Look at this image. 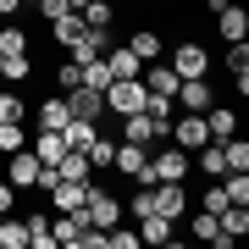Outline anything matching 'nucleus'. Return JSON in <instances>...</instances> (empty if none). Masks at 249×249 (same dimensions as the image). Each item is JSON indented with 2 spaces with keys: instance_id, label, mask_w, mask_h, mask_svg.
Returning <instances> with one entry per match:
<instances>
[{
  "instance_id": "nucleus-34",
  "label": "nucleus",
  "mask_w": 249,
  "mask_h": 249,
  "mask_svg": "<svg viewBox=\"0 0 249 249\" xmlns=\"http://www.w3.org/2000/svg\"><path fill=\"white\" fill-rule=\"evenodd\" d=\"M222 188H227V205H249V172H227Z\"/></svg>"
},
{
  "instance_id": "nucleus-4",
  "label": "nucleus",
  "mask_w": 249,
  "mask_h": 249,
  "mask_svg": "<svg viewBox=\"0 0 249 249\" xmlns=\"http://www.w3.org/2000/svg\"><path fill=\"white\" fill-rule=\"evenodd\" d=\"M83 216H89V227H116V222H122V199L89 178V199H83Z\"/></svg>"
},
{
  "instance_id": "nucleus-17",
  "label": "nucleus",
  "mask_w": 249,
  "mask_h": 249,
  "mask_svg": "<svg viewBox=\"0 0 249 249\" xmlns=\"http://www.w3.org/2000/svg\"><path fill=\"white\" fill-rule=\"evenodd\" d=\"M34 122H39V127H55V133H61V127L72 122V111H67V94H50V100H39V106H34Z\"/></svg>"
},
{
  "instance_id": "nucleus-46",
  "label": "nucleus",
  "mask_w": 249,
  "mask_h": 249,
  "mask_svg": "<svg viewBox=\"0 0 249 249\" xmlns=\"http://www.w3.org/2000/svg\"><path fill=\"white\" fill-rule=\"evenodd\" d=\"M22 6H34V0H22Z\"/></svg>"
},
{
  "instance_id": "nucleus-43",
  "label": "nucleus",
  "mask_w": 249,
  "mask_h": 249,
  "mask_svg": "<svg viewBox=\"0 0 249 249\" xmlns=\"http://www.w3.org/2000/svg\"><path fill=\"white\" fill-rule=\"evenodd\" d=\"M17 11H22V0H0V22H17Z\"/></svg>"
},
{
  "instance_id": "nucleus-8",
  "label": "nucleus",
  "mask_w": 249,
  "mask_h": 249,
  "mask_svg": "<svg viewBox=\"0 0 249 249\" xmlns=\"http://www.w3.org/2000/svg\"><path fill=\"white\" fill-rule=\"evenodd\" d=\"M67 111L78 116V122H106V89H89V83L67 89Z\"/></svg>"
},
{
  "instance_id": "nucleus-30",
  "label": "nucleus",
  "mask_w": 249,
  "mask_h": 249,
  "mask_svg": "<svg viewBox=\"0 0 249 249\" xmlns=\"http://www.w3.org/2000/svg\"><path fill=\"white\" fill-rule=\"evenodd\" d=\"M34 45H28V34L17 22H0V55H28Z\"/></svg>"
},
{
  "instance_id": "nucleus-2",
  "label": "nucleus",
  "mask_w": 249,
  "mask_h": 249,
  "mask_svg": "<svg viewBox=\"0 0 249 249\" xmlns=\"http://www.w3.org/2000/svg\"><path fill=\"white\" fill-rule=\"evenodd\" d=\"M144 100H150L144 78H111L106 83V111L111 116H133V111H144Z\"/></svg>"
},
{
  "instance_id": "nucleus-10",
  "label": "nucleus",
  "mask_w": 249,
  "mask_h": 249,
  "mask_svg": "<svg viewBox=\"0 0 249 249\" xmlns=\"http://www.w3.org/2000/svg\"><path fill=\"white\" fill-rule=\"evenodd\" d=\"M6 183L17 188V194H22V188H34V183H39V155H34V150L6 155Z\"/></svg>"
},
{
  "instance_id": "nucleus-22",
  "label": "nucleus",
  "mask_w": 249,
  "mask_h": 249,
  "mask_svg": "<svg viewBox=\"0 0 249 249\" xmlns=\"http://www.w3.org/2000/svg\"><path fill=\"white\" fill-rule=\"evenodd\" d=\"M116 122H122V133H116V139H127V144H155V127H150V116H144V111L116 116Z\"/></svg>"
},
{
  "instance_id": "nucleus-12",
  "label": "nucleus",
  "mask_w": 249,
  "mask_h": 249,
  "mask_svg": "<svg viewBox=\"0 0 249 249\" xmlns=\"http://www.w3.org/2000/svg\"><path fill=\"white\" fill-rule=\"evenodd\" d=\"M45 199H50V211H83V199H89V178L83 183H55V188H45Z\"/></svg>"
},
{
  "instance_id": "nucleus-19",
  "label": "nucleus",
  "mask_w": 249,
  "mask_h": 249,
  "mask_svg": "<svg viewBox=\"0 0 249 249\" xmlns=\"http://www.w3.org/2000/svg\"><path fill=\"white\" fill-rule=\"evenodd\" d=\"M28 150L39 155V166H55V160H61V150H67V139L55 133V127H39V139H28Z\"/></svg>"
},
{
  "instance_id": "nucleus-20",
  "label": "nucleus",
  "mask_w": 249,
  "mask_h": 249,
  "mask_svg": "<svg viewBox=\"0 0 249 249\" xmlns=\"http://www.w3.org/2000/svg\"><path fill=\"white\" fill-rule=\"evenodd\" d=\"M83 28H89V22H83V17H78V11H61V17H55V22H50V45H55V50H67V45H72V39H78V34H83Z\"/></svg>"
},
{
  "instance_id": "nucleus-40",
  "label": "nucleus",
  "mask_w": 249,
  "mask_h": 249,
  "mask_svg": "<svg viewBox=\"0 0 249 249\" xmlns=\"http://www.w3.org/2000/svg\"><path fill=\"white\" fill-rule=\"evenodd\" d=\"M34 11H39L45 22H55L61 11H78V6H67V0H34Z\"/></svg>"
},
{
  "instance_id": "nucleus-11",
  "label": "nucleus",
  "mask_w": 249,
  "mask_h": 249,
  "mask_svg": "<svg viewBox=\"0 0 249 249\" xmlns=\"http://www.w3.org/2000/svg\"><path fill=\"white\" fill-rule=\"evenodd\" d=\"M122 45H127V50H133V55H139V61H144V67H150V61H160V55H166V39H160V34H155V28H150V22H144V28H133V34H127V39H122Z\"/></svg>"
},
{
  "instance_id": "nucleus-36",
  "label": "nucleus",
  "mask_w": 249,
  "mask_h": 249,
  "mask_svg": "<svg viewBox=\"0 0 249 249\" xmlns=\"http://www.w3.org/2000/svg\"><path fill=\"white\" fill-rule=\"evenodd\" d=\"M194 211V205H188ZM194 238H205V244H222V232H216V216L211 211H194Z\"/></svg>"
},
{
  "instance_id": "nucleus-9",
  "label": "nucleus",
  "mask_w": 249,
  "mask_h": 249,
  "mask_svg": "<svg viewBox=\"0 0 249 249\" xmlns=\"http://www.w3.org/2000/svg\"><path fill=\"white\" fill-rule=\"evenodd\" d=\"M172 106H178V111H211V106H216L211 78H183V83H178V94H172Z\"/></svg>"
},
{
  "instance_id": "nucleus-13",
  "label": "nucleus",
  "mask_w": 249,
  "mask_h": 249,
  "mask_svg": "<svg viewBox=\"0 0 249 249\" xmlns=\"http://www.w3.org/2000/svg\"><path fill=\"white\" fill-rule=\"evenodd\" d=\"M139 244H178V222H172V216H160V211L139 216Z\"/></svg>"
},
{
  "instance_id": "nucleus-32",
  "label": "nucleus",
  "mask_w": 249,
  "mask_h": 249,
  "mask_svg": "<svg viewBox=\"0 0 249 249\" xmlns=\"http://www.w3.org/2000/svg\"><path fill=\"white\" fill-rule=\"evenodd\" d=\"M28 116V100L17 89H0V122H22Z\"/></svg>"
},
{
  "instance_id": "nucleus-18",
  "label": "nucleus",
  "mask_w": 249,
  "mask_h": 249,
  "mask_svg": "<svg viewBox=\"0 0 249 249\" xmlns=\"http://www.w3.org/2000/svg\"><path fill=\"white\" fill-rule=\"evenodd\" d=\"M100 61H106V72H111V78H139V72H144V61H139L127 45H111Z\"/></svg>"
},
{
  "instance_id": "nucleus-42",
  "label": "nucleus",
  "mask_w": 249,
  "mask_h": 249,
  "mask_svg": "<svg viewBox=\"0 0 249 249\" xmlns=\"http://www.w3.org/2000/svg\"><path fill=\"white\" fill-rule=\"evenodd\" d=\"M11 205H17V188H11L6 178H0V216H6V211H11Z\"/></svg>"
},
{
  "instance_id": "nucleus-6",
  "label": "nucleus",
  "mask_w": 249,
  "mask_h": 249,
  "mask_svg": "<svg viewBox=\"0 0 249 249\" xmlns=\"http://www.w3.org/2000/svg\"><path fill=\"white\" fill-rule=\"evenodd\" d=\"M111 172H116V178H127V183H139L144 172H150V144H127V139H116Z\"/></svg>"
},
{
  "instance_id": "nucleus-15",
  "label": "nucleus",
  "mask_w": 249,
  "mask_h": 249,
  "mask_svg": "<svg viewBox=\"0 0 249 249\" xmlns=\"http://www.w3.org/2000/svg\"><path fill=\"white\" fill-rule=\"evenodd\" d=\"M139 78H144V89H150V94H166V100H172V94H178V83H183V78H178V72H172V67H166V55H160V61H150V67H144V72H139Z\"/></svg>"
},
{
  "instance_id": "nucleus-25",
  "label": "nucleus",
  "mask_w": 249,
  "mask_h": 249,
  "mask_svg": "<svg viewBox=\"0 0 249 249\" xmlns=\"http://www.w3.org/2000/svg\"><path fill=\"white\" fill-rule=\"evenodd\" d=\"M205 127H211V139L238 133V111H232V106H211V111H205Z\"/></svg>"
},
{
  "instance_id": "nucleus-24",
  "label": "nucleus",
  "mask_w": 249,
  "mask_h": 249,
  "mask_svg": "<svg viewBox=\"0 0 249 249\" xmlns=\"http://www.w3.org/2000/svg\"><path fill=\"white\" fill-rule=\"evenodd\" d=\"M194 160H199V172H205L211 183H216V178H227V160H222V144H216V139H211V144H199Z\"/></svg>"
},
{
  "instance_id": "nucleus-31",
  "label": "nucleus",
  "mask_w": 249,
  "mask_h": 249,
  "mask_svg": "<svg viewBox=\"0 0 249 249\" xmlns=\"http://www.w3.org/2000/svg\"><path fill=\"white\" fill-rule=\"evenodd\" d=\"M0 78L6 83H28L34 78V61H28V55H0Z\"/></svg>"
},
{
  "instance_id": "nucleus-38",
  "label": "nucleus",
  "mask_w": 249,
  "mask_h": 249,
  "mask_svg": "<svg viewBox=\"0 0 249 249\" xmlns=\"http://www.w3.org/2000/svg\"><path fill=\"white\" fill-rule=\"evenodd\" d=\"M83 83H89V89H106V83H111V72H106L100 55H94V61H83Z\"/></svg>"
},
{
  "instance_id": "nucleus-27",
  "label": "nucleus",
  "mask_w": 249,
  "mask_h": 249,
  "mask_svg": "<svg viewBox=\"0 0 249 249\" xmlns=\"http://www.w3.org/2000/svg\"><path fill=\"white\" fill-rule=\"evenodd\" d=\"M222 144V160H227V172H249V144L238 133H227V139H216Z\"/></svg>"
},
{
  "instance_id": "nucleus-26",
  "label": "nucleus",
  "mask_w": 249,
  "mask_h": 249,
  "mask_svg": "<svg viewBox=\"0 0 249 249\" xmlns=\"http://www.w3.org/2000/svg\"><path fill=\"white\" fill-rule=\"evenodd\" d=\"M78 17L89 28H116V0H89V6H78Z\"/></svg>"
},
{
  "instance_id": "nucleus-39",
  "label": "nucleus",
  "mask_w": 249,
  "mask_h": 249,
  "mask_svg": "<svg viewBox=\"0 0 249 249\" xmlns=\"http://www.w3.org/2000/svg\"><path fill=\"white\" fill-rule=\"evenodd\" d=\"M227 72H249V39L227 45Z\"/></svg>"
},
{
  "instance_id": "nucleus-1",
  "label": "nucleus",
  "mask_w": 249,
  "mask_h": 249,
  "mask_svg": "<svg viewBox=\"0 0 249 249\" xmlns=\"http://www.w3.org/2000/svg\"><path fill=\"white\" fill-rule=\"evenodd\" d=\"M139 183H188V150H178V144L150 150V172Z\"/></svg>"
},
{
  "instance_id": "nucleus-29",
  "label": "nucleus",
  "mask_w": 249,
  "mask_h": 249,
  "mask_svg": "<svg viewBox=\"0 0 249 249\" xmlns=\"http://www.w3.org/2000/svg\"><path fill=\"white\" fill-rule=\"evenodd\" d=\"M0 249H28V227H22V216H0Z\"/></svg>"
},
{
  "instance_id": "nucleus-44",
  "label": "nucleus",
  "mask_w": 249,
  "mask_h": 249,
  "mask_svg": "<svg viewBox=\"0 0 249 249\" xmlns=\"http://www.w3.org/2000/svg\"><path fill=\"white\" fill-rule=\"evenodd\" d=\"M205 6H211V17H216V11H227V6H232V0H205Z\"/></svg>"
},
{
  "instance_id": "nucleus-45",
  "label": "nucleus",
  "mask_w": 249,
  "mask_h": 249,
  "mask_svg": "<svg viewBox=\"0 0 249 249\" xmlns=\"http://www.w3.org/2000/svg\"><path fill=\"white\" fill-rule=\"evenodd\" d=\"M67 6H89V0H67Z\"/></svg>"
},
{
  "instance_id": "nucleus-16",
  "label": "nucleus",
  "mask_w": 249,
  "mask_h": 249,
  "mask_svg": "<svg viewBox=\"0 0 249 249\" xmlns=\"http://www.w3.org/2000/svg\"><path fill=\"white\" fill-rule=\"evenodd\" d=\"M216 34H222L227 45L249 39V11H244V6H227V11H216Z\"/></svg>"
},
{
  "instance_id": "nucleus-7",
  "label": "nucleus",
  "mask_w": 249,
  "mask_h": 249,
  "mask_svg": "<svg viewBox=\"0 0 249 249\" xmlns=\"http://www.w3.org/2000/svg\"><path fill=\"white\" fill-rule=\"evenodd\" d=\"M188 205H194L188 183H155V194H150V211L172 216V222H183V216H188Z\"/></svg>"
},
{
  "instance_id": "nucleus-37",
  "label": "nucleus",
  "mask_w": 249,
  "mask_h": 249,
  "mask_svg": "<svg viewBox=\"0 0 249 249\" xmlns=\"http://www.w3.org/2000/svg\"><path fill=\"white\" fill-rule=\"evenodd\" d=\"M222 205H227V188H222V178H216V183H211V188L199 194V211H211V216H216Z\"/></svg>"
},
{
  "instance_id": "nucleus-23",
  "label": "nucleus",
  "mask_w": 249,
  "mask_h": 249,
  "mask_svg": "<svg viewBox=\"0 0 249 249\" xmlns=\"http://www.w3.org/2000/svg\"><path fill=\"white\" fill-rule=\"evenodd\" d=\"M55 172H61L67 183H83V178H94V166H89V155H83V150H61Z\"/></svg>"
},
{
  "instance_id": "nucleus-3",
  "label": "nucleus",
  "mask_w": 249,
  "mask_h": 249,
  "mask_svg": "<svg viewBox=\"0 0 249 249\" xmlns=\"http://www.w3.org/2000/svg\"><path fill=\"white\" fill-rule=\"evenodd\" d=\"M166 139L178 144V150L194 155L199 144H211V127H205V111H178L172 116V127H166Z\"/></svg>"
},
{
  "instance_id": "nucleus-14",
  "label": "nucleus",
  "mask_w": 249,
  "mask_h": 249,
  "mask_svg": "<svg viewBox=\"0 0 249 249\" xmlns=\"http://www.w3.org/2000/svg\"><path fill=\"white\" fill-rule=\"evenodd\" d=\"M216 232H222V244H238L249 232V205H222L216 211Z\"/></svg>"
},
{
  "instance_id": "nucleus-21",
  "label": "nucleus",
  "mask_w": 249,
  "mask_h": 249,
  "mask_svg": "<svg viewBox=\"0 0 249 249\" xmlns=\"http://www.w3.org/2000/svg\"><path fill=\"white\" fill-rule=\"evenodd\" d=\"M83 155H89V166H94V172H111V155H116V133H106V122H100V133H94V144H89Z\"/></svg>"
},
{
  "instance_id": "nucleus-28",
  "label": "nucleus",
  "mask_w": 249,
  "mask_h": 249,
  "mask_svg": "<svg viewBox=\"0 0 249 249\" xmlns=\"http://www.w3.org/2000/svg\"><path fill=\"white\" fill-rule=\"evenodd\" d=\"M94 133H100V122H78V116H72V122L61 127L67 150H89V144H94Z\"/></svg>"
},
{
  "instance_id": "nucleus-35",
  "label": "nucleus",
  "mask_w": 249,
  "mask_h": 249,
  "mask_svg": "<svg viewBox=\"0 0 249 249\" xmlns=\"http://www.w3.org/2000/svg\"><path fill=\"white\" fill-rule=\"evenodd\" d=\"M55 83H61V94H67V89H78V83H83V67L72 61V55H61V61H55Z\"/></svg>"
},
{
  "instance_id": "nucleus-33",
  "label": "nucleus",
  "mask_w": 249,
  "mask_h": 249,
  "mask_svg": "<svg viewBox=\"0 0 249 249\" xmlns=\"http://www.w3.org/2000/svg\"><path fill=\"white\" fill-rule=\"evenodd\" d=\"M17 150H28L22 122H0V155H17Z\"/></svg>"
},
{
  "instance_id": "nucleus-5",
  "label": "nucleus",
  "mask_w": 249,
  "mask_h": 249,
  "mask_svg": "<svg viewBox=\"0 0 249 249\" xmlns=\"http://www.w3.org/2000/svg\"><path fill=\"white\" fill-rule=\"evenodd\" d=\"M166 67L178 72V78H205V72H211V55H205L199 39H183V45L166 50Z\"/></svg>"
},
{
  "instance_id": "nucleus-41",
  "label": "nucleus",
  "mask_w": 249,
  "mask_h": 249,
  "mask_svg": "<svg viewBox=\"0 0 249 249\" xmlns=\"http://www.w3.org/2000/svg\"><path fill=\"white\" fill-rule=\"evenodd\" d=\"M22 227H28V232H50V211H28Z\"/></svg>"
}]
</instances>
